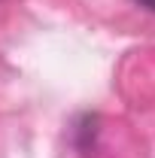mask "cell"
I'll return each instance as SVG.
<instances>
[]
</instances>
